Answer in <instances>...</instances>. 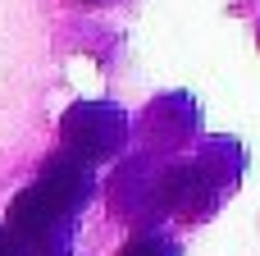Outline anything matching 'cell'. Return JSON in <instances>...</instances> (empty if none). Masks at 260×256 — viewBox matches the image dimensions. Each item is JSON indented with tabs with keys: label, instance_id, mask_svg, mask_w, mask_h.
Wrapping results in <instances>:
<instances>
[{
	"label": "cell",
	"instance_id": "obj_2",
	"mask_svg": "<svg viewBox=\"0 0 260 256\" xmlns=\"http://www.w3.org/2000/svg\"><path fill=\"white\" fill-rule=\"evenodd\" d=\"M224 197V174L201 156V160H183L174 169L160 174V202L187 220H206Z\"/></svg>",
	"mask_w": 260,
	"mask_h": 256
},
{
	"label": "cell",
	"instance_id": "obj_4",
	"mask_svg": "<svg viewBox=\"0 0 260 256\" xmlns=\"http://www.w3.org/2000/svg\"><path fill=\"white\" fill-rule=\"evenodd\" d=\"M119 256H183V247H178L165 229H137V234L123 243Z\"/></svg>",
	"mask_w": 260,
	"mask_h": 256
},
{
	"label": "cell",
	"instance_id": "obj_3",
	"mask_svg": "<svg viewBox=\"0 0 260 256\" xmlns=\"http://www.w3.org/2000/svg\"><path fill=\"white\" fill-rule=\"evenodd\" d=\"M37 188H41L59 211L78 215V211L91 202V192H96V174H91L87 160H78V156H69V151H55V156L41 165Z\"/></svg>",
	"mask_w": 260,
	"mask_h": 256
},
{
	"label": "cell",
	"instance_id": "obj_1",
	"mask_svg": "<svg viewBox=\"0 0 260 256\" xmlns=\"http://www.w3.org/2000/svg\"><path fill=\"white\" fill-rule=\"evenodd\" d=\"M123 142H128V115L110 101H82L64 115V151L87 165L119 156Z\"/></svg>",
	"mask_w": 260,
	"mask_h": 256
},
{
	"label": "cell",
	"instance_id": "obj_5",
	"mask_svg": "<svg viewBox=\"0 0 260 256\" xmlns=\"http://www.w3.org/2000/svg\"><path fill=\"white\" fill-rule=\"evenodd\" d=\"M82 5H101V0H82Z\"/></svg>",
	"mask_w": 260,
	"mask_h": 256
}]
</instances>
